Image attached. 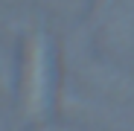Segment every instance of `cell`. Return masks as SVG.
Returning a JSON list of instances; mask_svg holds the SVG:
<instances>
[{
  "label": "cell",
  "mask_w": 134,
  "mask_h": 131,
  "mask_svg": "<svg viewBox=\"0 0 134 131\" xmlns=\"http://www.w3.org/2000/svg\"><path fill=\"white\" fill-rule=\"evenodd\" d=\"M58 96V61L50 38L41 29L29 32L20 50V76H18V111L26 128L47 125L55 111Z\"/></svg>",
  "instance_id": "6da1fadb"
}]
</instances>
